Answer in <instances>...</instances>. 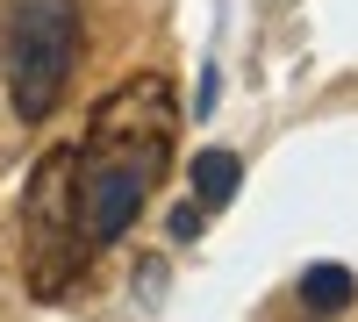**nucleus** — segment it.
Masks as SVG:
<instances>
[{"mask_svg":"<svg viewBox=\"0 0 358 322\" xmlns=\"http://www.w3.org/2000/svg\"><path fill=\"white\" fill-rule=\"evenodd\" d=\"M86 265H94V244H86V222L72 200V143H57L36 158L22 193V272L36 301H57Z\"/></svg>","mask_w":358,"mask_h":322,"instance_id":"3","label":"nucleus"},{"mask_svg":"<svg viewBox=\"0 0 358 322\" xmlns=\"http://www.w3.org/2000/svg\"><path fill=\"white\" fill-rule=\"evenodd\" d=\"M294 301H301L308 315H344L358 301V279H351V265H308L301 279H294Z\"/></svg>","mask_w":358,"mask_h":322,"instance_id":"4","label":"nucleus"},{"mask_svg":"<svg viewBox=\"0 0 358 322\" xmlns=\"http://www.w3.org/2000/svg\"><path fill=\"white\" fill-rule=\"evenodd\" d=\"M187 180H194V200H201V208H229V200H236V180H244V165H236V151H201Z\"/></svg>","mask_w":358,"mask_h":322,"instance_id":"5","label":"nucleus"},{"mask_svg":"<svg viewBox=\"0 0 358 322\" xmlns=\"http://www.w3.org/2000/svg\"><path fill=\"white\" fill-rule=\"evenodd\" d=\"M79 43H86L79 0H15L8 8L0 79H8V108L22 122H50L57 115V101L72 86V65H79Z\"/></svg>","mask_w":358,"mask_h":322,"instance_id":"2","label":"nucleus"},{"mask_svg":"<svg viewBox=\"0 0 358 322\" xmlns=\"http://www.w3.org/2000/svg\"><path fill=\"white\" fill-rule=\"evenodd\" d=\"M201 215H208L201 200H179V208L165 215V237H172V244H194V237H201Z\"/></svg>","mask_w":358,"mask_h":322,"instance_id":"6","label":"nucleus"},{"mask_svg":"<svg viewBox=\"0 0 358 322\" xmlns=\"http://www.w3.org/2000/svg\"><path fill=\"white\" fill-rule=\"evenodd\" d=\"M172 136H179V94L165 72H136L94 101L86 136L72 143V200L94 251L129 237V222L143 215V200L158 193L172 165Z\"/></svg>","mask_w":358,"mask_h":322,"instance_id":"1","label":"nucleus"}]
</instances>
